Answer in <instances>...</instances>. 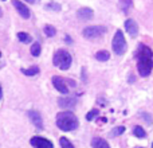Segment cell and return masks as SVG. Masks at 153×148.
<instances>
[{"label":"cell","mask_w":153,"mask_h":148,"mask_svg":"<svg viewBox=\"0 0 153 148\" xmlns=\"http://www.w3.org/2000/svg\"><path fill=\"white\" fill-rule=\"evenodd\" d=\"M28 117H30V120L32 121V124H34L38 129H43V121H42V117H40L39 112L30 111L28 112Z\"/></svg>","instance_id":"10"},{"label":"cell","mask_w":153,"mask_h":148,"mask_svg":"<svg viewBox=\"0 0 153 148\" xmlns=\"http://www.w3.org/2000/svg\"><path fill=\"white\" fill-rule=\"evenodd\" d=\"M76 16H78L79 20H90V19L94 16V12H93L91 8L83 7V8H79V10H78Z\"/></svg>","instance_id":"9"},{"label":"cell","mask_w":153,"mask_h":148,"mask_svg":"<svg viewBox=\"0 0 153 148\" xmlns=\"http://www.w3.org/2000/svg\"><path fill=\"white\" fill-rule=\"evenodd\" d=\"M111 47H113V51L117 54V55H122V54L126 51V40H125L124 32L121 30H117L116 34L113 37V42H111Z\"/></svg>","instance_id":"4"},{"label":"cell","mask_w":153,"mask_h":148,"mask_svg":"<svg viewBox=\"0 0 153 148\" xmlns=\"http://www.w3.org/2000/svg\"><path fill=\"white\" fill-rule=\"evenodd\" d=\"M109 58H110V54H109L106 50H101L95 54V59L100 61V62H106Z\"/></svg>","instance_id":"15"},{"label":"cell","mask_w":153,"mask_h":148,"mask_svg":"<svg viewBox=\"0 0 153 148\" xmlns=\"http://www.w3.org/2000/svg\"><path fill=\"white\" fill-rule=\"evenodd\" d=\"M0 98H1V86H0Z\"/></svg>","instance_id":"27"},{"label":"cell","mask_w":153,"mask_h":148,"mask_svg":"<svg viewBox=\"0 0 153 148\" xmlns=\"http://www.w3.org/2000/svg\"><path fill=\"white\" fill-rule=\"evenodd\" d=\"M66 40H67V43H71V39H70L69 37H66Z\"/></svg>","instance_id":"25"},{"label":"cell","mask_w":153,"mask_h":148,"mask_svg":"<svg viewBox=\"0 0 153 148\" xmlns=\"http://www.w3.org/2000/svg\"><path fill=\"white\" fill-rule=\"evenodd\" d=\"M56 127L63 132H70L79 127V121L71 112H61L56 114Z\"/></svg>","instance_id":"2"},{"label":"cell","mask_w":153,"mask_h":148,"mask_svg":"<svg viewBox=\"0 0 153 148\" xmlns=\"http://www.w3.org/2000/svg\"><path fill=\"white\" fill-rule=\"evenodd\" d=\"M125 30H126V31L129 32L132 37H137V34H138V24L136 23V20H133V19H128V20L125 22Z\"/></svg>","instance_id":"11"},{"label":"cell","mask_w":153,"mask_h":148,"mask_svg":"<svg viewBox=\"0 0 153 148\" xmlns=\"http://www.w3.org/2000/svg\"><path fill=\"white\" fill-rule=\"evenodd\" d=\"M98 113H100V112H98V109H91V111H90L89 113L86 114V120H89V121H91L93 119H95V117L98 116Z\"/></svg>","instance_id":"22"},{"label":"cell","mask_w":153,"mask_h":148,"mask_svg":"<svg viewBox=\"0 0 153 148\" xmlns=\"http://www.w3.org/2000/svg\"><path fill=\"white\" fill-rule=\"evenodd\" d=\"M43 31H45V34H46V37H54V35L56 34V30H55V27H53V26H50V24H46L45 26V28H43Z\"/></svg>","instance_id":"19"},{"label":"cell","mask_w":153,"mask_h":148,"mask_svg":"<svg viewBox=\"0 0 153 148\" xmlns=\"http://www.w3.org/2000/svg\"><path fill=\"white\" fill-rule=\"evenodd\" d=\"M26 1H28V3H34V0H26Z\"/></svg>","instance_id":"26"},{"label":"cell","mask_w":153,"mask_h":148,"mask_svg":"<svg viewBox=\"0 0 153 148\" xmlns=\"http://www.w3.org/2000/svg\"><path fill=\"white\" fill-rule=\"evenodd\" d=\"M140 148H141V147H140Z\"/></svg>","instance_id":"32"},{"label":"cell","mask_w":153,"mask_h":148,"mask_svg":"<svg viewBox=\"0 0 153 148\" xmlns=\"http://www.w3.org/2000/svg\"><path fill=\"white\" fill-rule=\"evenodd\" d=\"M53 85L59 93L62 94H67L69 93V86L66 85V79H63L62 77H53Z\"/></svg>","instance_id":"8"},{"label":"cell","mask_w":153,"mask_h":148,"mask_svg":"<svg viewBox=\"0 0 153 148\" xmlns=\"http://www.w3.org/2000/svg\"><path fill=\"white\" fill-rule=\"evenodd\" d=\"M125 132V128L124 127H117L116 129L111 132V136H118V135H121V133H124Z\"/></svg>","instance_id":"24"},{"label":"cell","mask_w":153,"mask_h":148,"mask_svg":"<svg viewBox=\"0 0 153 148\" xmlns=\"http://www.w3.org/2000/svg\"><path fill=\"white\" fill-rule=\"evenodd\" d=\"M71 62H73L71 55H70V53H69V51H66V50H58V51H55V54H54V57H53L54 66H56L58 69H61V70L70 69V66H71Z\"/></svg>","instance_id":"3"},{"label":"cell","mask_w":153,"mask_h":148,"mask_svg":"<svg viewBox=\"0 0 153 148\" xmlns=\"http://www.w3.org/2000/svg\"><path fill=\"white\" fill-rule=\"evenodd\" d=\"M91 147L93 148H110V146L108 144V141L103 140L101 138H94L91 140Z\"/></svg>","instance_id":"13"},{"label":"cell","mask_w":153,"mask_h":148,"mask_svg":"<svg viewBox=\"0 0 153 148\" xmlns=\"http://www.w3.org/2000/svg\"><path fill=\"white\" fill-rule=\"evenodd\" d=\"M20 72L23 73L24 75H27V77H32V75L39 74V67L38 66H31V67H28V69H22Z\"/></svg>","instance_id":"14"},{"label":"cell","mask_w":153,"mask_h":148,"mask_svg":"<svg viewBox=\"0 0 153 148\" xmlns=\"http://www.w3.org/2000/svg\"><path fill=\"white\" fill-rule=\"evenodd\" d=\"M105 32H106V27L103 26H89L83 30L82 35L86 39H98L102 35H105Z\"/></svg>","instance_id":"5"},{"label":"cell","mask_w":153,"mask_h":148,"mask_svg":"<svg viewBox=\"0 0 153 148\" xmlns=\"http://www.w3.org/2000/svg\"><path fill=\"white\" fill-rule=\"evenodd\" d=\"M76 100L74 97H61L58 100V105L62 108H74Z\"/></svg>","instance_id":"12"},{"label":"cell","mask_w":153,"mask_h":148,"mask_svg":"<svg viewBox=\"0 0 153 148\" xmlns=\"http://www.w3.org/2000/svg\"><path fill=\"white\" fill-rule=\"evenodd\" d=\"M133 135L136 136V138H140V139H143V138H145L146 136V132L144 131V128L143 127H134L133 128Z\"/></svg>","instance_id":"17"},{"label":"cell","mask_w":153,"mask_h":148,"mask_svg":"<svg viewBox=\"0 0 153 148\" xmlns=\"http://www.w3.org/2000/svg\"><path fill=\"white\" fill-rule=\"evenodd\" d=\"M3 15V13H1V8H0V16H1Z\"/></svg>","instance_id":"28"},{"label":"cell","mask_w":153,"mask_h":148,"mask_svg":"<svg viewBox=\"0 0 153 148\" xmlns=\"http://www.w3.org/2000/svg\"><path fill=\"white\" fill-rule=\"evenodd\" d=\"M152 148H153V144H152Z\"/></svg>","instance_id":"31"},{"label":"cell","mask_w":153,"mask_h":148,"mask_svg":"<svg viewBox=\"0 0 153 148\" xmlns=\"http://www.w3.org/2000/svg\"><path fill=\"white\" fill-rule=\"evenodd\" d=\"M0 57H1V53H0Z\"/></svg>","instance_id":"30"},{"label":"cell","mask_w":153,"mask_h":148,"mask_svg":"<svg viewBox=\"0 0 153 148\" xmlns=\"http://www.w3.org/2000/svg\"><path fill=\"white\" fill-rule=\"evenodd\" d=\"M59 144H61V148H75L71 144V141H70L67 138H63V136L59 138Z\"/></svg>","instance_id":"20"},{"label":"cell","mask_w":153,"mask_h":148,"mask_svg":"<svg viewBox=\"0 0 153 148\" xmlns=\"http://www.w3.org/2000/svg\"><path fill=\"white\" fill-rule=\"evenodd\" d=\"M46 8L47 10H51V11H61V4H58V3H55V1H50V3H47L46 4Z\"/></svg>","instance_id":"21"},{"label":"cell","mask_w":153,"mask_h":148,"mask_svg":"<svg viewBox=\"0 0 153 148\" xmlns=\"http://www.w3.org/2000/svg\"><path fill=\"white\" fill-rule=\"evenodd\" d=\"M30 53H31V55H34V57H39L40 53H42V47H40V43H39V42H34V43H32Z\"/></svg>","instance_id":"16"},{"label":"cell","mask_w":153,"mask_h":148,"mask_svg":"<svg viewBox=\"0 0 153 148\" xmlns=\"http://www.w3.org/2000/svg\"><path fill=\"white\" fill-rule=\"evenodd\" d=\"M1 1H5V0H1Z\"/></svg>","instance_id":"29"},{"label":"cell","mask_w":153,"mask_h":148,"mask_svg":"<svg viewBox=\"0 0 153 148\" xmlns=\"http://www.w3.org/2000/svg\"><path fill=\"white\" fill-rule=\"evenodd\" d=\"M30 144H31L34 148H54V144L51 143L50 140L45 138H40V136H34L30 140Z\"/></svg>","instance_id":"6"},{"label":"cell","mask_w":153,"mask_h":148,"mask_svg":"<svg viewBox=\"0 0 153 148\" xmlns=\"http://www.w3.org/2000/svg\"><path fill=\"white\" fill-rule=\"evenodd\" d=\"M12 4H13V7L16 8L18 13L22 16V18L28 19L30 16H31V12H30L28 7H27L23 1H20V0H12Z\"/></svg>","instance_id":"7"},{"label":"cell","mask_w":153,"mask_h":148,"mask_svg":"<svg viewBox=\"0 0 153 148\" xmlns=\"http://www.w3.org/2000/svg\"><path fill=\"white\" fill-rule=\"evenodd\" d=\"M137 70L141 77H148L153 70V51L148 46L140 45L137 49Z\"/></svg>","instance_id":"1"},{"label":"cell","mask_w":153,"mask_h":148,"mask_svg":"<svg viewBox=\"0 0 153 148\" xmlns=\"http://www.w3.org/2000/svg\"><path fill=\"white\" fill-rule=\"evenodd\" d=\"M120 4H121V8L124 10V12H128V8L132 5V0H122Z\"/></svg>","instance_id":"23"},{"label":"cell","mask_w":153,"mask_h":148,"mask_svg":"<svg viewBox=\"0 0 153 148\" xmlns=\"http://www.w3.org/2000/svg\"><path fill=\"white\" fill-rule=\"evenodd\" d=\"M18 39L22 43H31V35H28L27 32H18Z\"/></svg>","instance_id":"18"}]
</instances>
